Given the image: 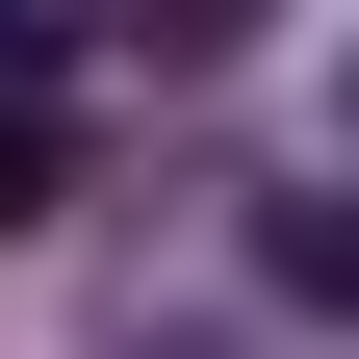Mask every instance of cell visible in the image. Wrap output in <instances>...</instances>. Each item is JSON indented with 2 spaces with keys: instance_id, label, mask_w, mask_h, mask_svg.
Segmentation results:
<instances>
[{
  "instance_id": "6da1fadb",
  "label": "cell",
  "mask_w": 359,
  "mask_h": 359,
  "mask_svg": "<svg viewBox=\"0 0 359 359\" xmlns=\"http://www.w3.org/2000/svg\"><path fill=\"white\" fill-rule=\"evenodd\" d=\"M26 205H52V128H26V103H0V231H26Z\"/></svg>"
}]
</instances>
